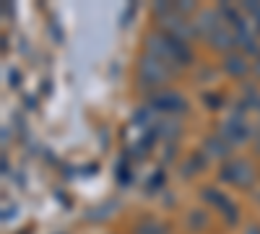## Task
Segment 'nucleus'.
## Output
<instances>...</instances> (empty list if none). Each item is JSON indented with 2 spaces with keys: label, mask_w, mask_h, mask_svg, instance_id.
Here are the masks:
<instances>
[{
  "label": "nucleus",
  "mask_w": 260,
  "mask_h": 234,
  "mask_svg": "<svg viewBox=\"0 0 260 234\" xmlns=\"http://www.w3.org/2000/svg\"><path fill=\"white\" fill-rule=\"evenodd\" d=\"M245 11L255 18V26L260 29V3H255V0H247V3H245Z\"/></svg>",
  "instance_id": "10"
},
{
  "label": "nucleus",
  "mask_w": 260,
  "mask_h": 234,
  "mask_svg": "<svg viewBox=\"0 0 260 234\" xmlns=\"http://www.w3.org/2000/svg\"><path fill=\"white\" fill-rule=\"evenodd\" d=\"M226 73H232V76H245V73H247V60H245L242 55L232 52V55L226 57Z\"/></svg>",
  "instance_id": "9"
},
{
  "label": "nucleus",
  "mask_w": 260,
  "mask_h": 234,
  "mask_svg": "<svg viewBox=\"0 0 260 234\" xmlns=\"http://www.w3.org/2000/svg\"><path fill=\"white\" fill-rule=\"evenodd\" d=\"M221 180H226L229 185L245 190V187H252V182H255V169L245 159H232V161H226L221 166Z\"/></svg>",
  "instance_id": "4"
},
{
  "label": "nucleus",
  "mask_w": 260,
  "mask_h": 234,
  "mask_svg": "<svg viewBox=\"0 0 260 234\" xmlns=\"http://www.w3.org/2000/svg\"><path fill=\"white\" fill-rule=\"evenodd\" d=\"M195 31L203 34L213 47L219 50H232L237 45V34L234 29L226 24V18L216 11H203L198 16V24H195Z\"/></svg>",
  "instance_id": "2"
},
{
  "label": "nucleus",
  "mask_w": 260,
  "mask_h": 234,
  "mask_svg": "<svg viewBox=\"0 0 260 234\" xmlns=\"http://www.w3.org/2000/svg\"><path fill=\"white\" fill-rule=\"evenodd\" d=\"M206 154L208 156H226L229 154V141L221 136H211L208 141H206Z\"/></svg>",
  "instance_id": "8"
},
{
  "label": "nucleus",
  "mask_w": 260,
  "mask_h": 234,
  "mask_svg": "<svg viewBox=\"0 0 260 234\" xmlns=\"http://www.w3.org/2000/svg\"><path fill=\"white\" fill-rule=\"evenodd\" d=\"M151 110H154V112L177 115V112H185L187 110V102L177 91H156L154 96H151Z\"/></svg>",
  "instance_id": "6"
},
{
  "label": "nucleus",
  "mask_w": 260,
  "mask_h": 234,
  "mask_svg": "<svg viewBox=\"0 0 260 234\" xmlns=\"http://www.w3.org/2000/svg\"><path fill=\"white\" fill-rule=\"evenodd\" d=\"M175 76V68L167 65L164 60H159L156 55L146 52L138 62V78L146 89H156V86H164V83Z\"/></svg>",
  "instance_id": "3"
},
{
  "label": "nucleus",
  "mask_w": 260,
  "mask_h": 234,
  "mask_svg": "<svg viewBox=\"0 0 260 234\" xmlns=\"http://www.w3.org/2000/svg\"><path fill=\"white\" fill-rule=\"evenodd\" d=\"M250 130H252V127L247 125V120L242 117V112H234V115L224 122L221 136H224L229 143H242V141L250 136Z\"/></svg>",
  "instance_id": "7"
},
{
  "label": "nucleus",
  "mask_w": 260,
  "mask_h": 234,
  "mask_svg": "<svg viewBox=\"0 0 260 234\" xmlns=\"http://www.w3.org/2000/svg\"><path fill=\"white\" fill-rule=\"evenodd\" d=\"M203 198L219 208V214L226 219V224H237V221H240V211H237L234 200H232L229 195H224L221 190H216V187H203Z\"/></svg>",
  "instance_id": "5"
},
{
  "label": "nucleus",
  "mask_w": 260,
  "mask_h": 234,
  "mask_svg": "<svg viewBox=\"0 0 260 234\" xmlns=\"http://www.w3.org/2000/svg\"><path fill=\"white\" fill-rule=\"evenodd\" d=\"M245 234H260V226H250V229H247Z\"/></svg>",
  "instance_id": "11"
},
{
  "label": "nucleus",
  "mask_w": 260,
  "mask_h": 234,
  "mask_svg": "<svg viewBox=\"0 0 260 234\" xmlns=\"http://www.w3.org/2000/svg\"><path fill=\"white\" fill-rule=\"evenodd\" d=\"M146 45H148V50H146V52L156 55L159 60H164L167 65H172V68L190 65V62H192V52H190V47L185 45L182 39L172 37V34H167V31L148 34Z\"/></svg>",
  "instance_id": "1"
}]
</instances>
